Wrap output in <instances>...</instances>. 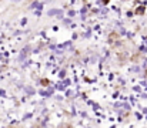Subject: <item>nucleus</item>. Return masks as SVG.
Masks as SVG:
<instances>
[]
</instances>
